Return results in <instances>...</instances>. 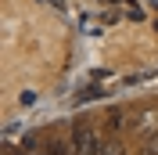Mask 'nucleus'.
Returning <instances> with one entry per match:
<instances>
[{
  "label": "nucleus",
  "mask_w": 158,
  "mask_h": 155,
  "mask_svg": "<svg viewBox=\"0 0 158 155\" xmlns=\"http://www.w3.org/2000/svg\"><path fill=\"white\" fill-rule=\"evenodd\" d=\"M72 152L76 155H101V141H97V134H94L90 123L72 126Z\"/></svg>",
  "instance_id": "nucleus-1"
},
{
  "label": "nucleus",
  "mask_w": 158,
  "mask_h": 155,
  "mask_svg": "<svg viewBox=\"0 0 158 155\" xmlns=\"http://www.w3.org/2000/svg\"><path fill=\"white\" fill-rule=\"evenodd\" d=\"M137 130H140V134H151V130H158V112H155V108H148V112L137 119Z\"/></svg>",
  "instance_id": "nucleus-2"
},
{
  "label": "nucleus",
  "mask_w": 158,
  "mask_h": 155,
  "mask_svg": "<svg viewBox=\"0 0 158 155\" xmlns=\"http://www.w3.org/2000/svg\"><path fill=\"white\" fill-rule=\"evenodd\" d=\"M101 155H126V148H122V141L108 137V141H101Z\"/></svg>",
  "instance_id": "nucleus-3"
},
{
  "label": "nucleus",
  "mask_w": 158,
  "mask_h": 155,
  "mask_svg": "<svg viewBox=\"0 0 158 155\" xmlns=\"http://www.w3.org/2000/svg\"><path fill=\"white\" fill-rule=\"evenodd\" d=\"M104 123H108V130L115 134L118 126H122V112H118V108H108V116H104Z\"/></svg>",
  "instance_id": "nucleus-4"
},
{
  "label": "nucleus",
  "mask_w": 158,
  "mask_h": 155,
  "mask_svg": "<svg viewBox=\"0 0 158 155\" xmlns=\"http://www.w3.org/2000/svg\"><path fill=\"white\" fill-rule=\"evenodd\" d=\"M47 155H69L61 141H47Z\"/></svg>",
  "instance_id": "nucleus-5"
},
{
  "label": "nucleus",
  "mask_w": 158,
  "mask_h": 155,
  "mask_svg": "<svg viewBox=\"0 0 158 155\" xmlns=\"http://www.w3.org/2000/svg\"><path fill=\"white\" fill-rule=\"evenodd\" d=\"M140 155H158V134L151 137V141H148L144 148H140Z\"/></svg>",
  "instance_id": "nucleus-6"
},
{
  "label": "nucleus",
  "mask_w": 158,
  "mask_h": 155,
  "mask_svg": "<svg viewBox=\"0 0 158 155\" xmlns=\"http://www.w3.org/2000/svg\"><path fill=\"white\" fill-rule=\"evenodd\" d=\"M32 152V148H25V144H22V152H11V155H29Z\"/></svg>",
  "instance_id": "nucleus-7"
}]
</instances>
